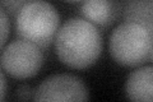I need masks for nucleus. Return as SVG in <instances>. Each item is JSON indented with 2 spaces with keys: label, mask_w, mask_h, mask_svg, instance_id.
Instances as JSON below:
<instances>
[{
  "label": "nucleus",
  "mask_w": 153,
  "mask_h": 102,
  "mask_svg": "<svg viewBox=\"0 0 153 102\" xmlns=\"http://www.w3.org/2000/svg\"><path fill=\"white\" fill-rule=\"evenodd\" d=\"M59 60L70 69H87L98 60L102 51V37L94 24L82 18H71L59 30L55 38Z\"/></svg>",
  "instance_id": "nucleus-1"
},
{
  "label": "nucleus",
  "mask_w": 153,
  "mask_h": 102,
  "mask_svg": "<svg viewBox=\"0 0 153 102\" xmlns=\"http://www.w3.org/2000/svg\"><path fill=\"white\" fill-rule=\"evenodd\" d=\"M110 54L121 66L138 68L153 57L152 32L138 23L125 22L117 26L110 37Z\"/></svg>",
  "instance_id": "nucleus-2"
},
{
  "label": "nucleus",
  "mask_w": 153,
  "mask_h": 102,
  "mask_svg": "<svg viewBox=\"0 0 153 102\" xmlns=\"http://www.w3.org/2000/svg\"><path fill=\"white\" fill-rule=\"evenodd\" d=\"M60 17L54 5L44 0L25 4L17 16V35L44 48L51 45L59 30Z\"/></svg>",
  "instance_id": "nucleus-3"
},
{
  "label": "nucleus",
  "mask_w": 153,
  "mask_h": 102,
  "mask_svg": "<svg viewBox=\"0 0 153 102\" xmlns=\"http://www.w3.org/2000/svg\"><path fill=\"white\" fill-rule=\"evenodd\" d=\"M1 66L16 79H28L38 74L44 65L41 47L26 40H17L5 46L1 54Z\"/></svg>",
  "instance_id": "nucleus-4"
},
{
  "label": "nucleus",
  "mask_w": 153,
  "mask_h": 102,
  "mask_svg": "<svg viewBox=\"0 0 153 102\" xmlns=\"http://www.w3.org/2000/svg\"><path fill=\"white\" fill-rule=\"evenodd\" d=\"M89 92L84 82L71 74H56L46 78L35 89L33 101L69 102L88 101Z\"/></svg>",
  "instance_id": "nucleus-5"
},
{
  "label": "nucleus",
  "mask_w": 153,
  "mask_h": 102,
  "mask_svg": "<svg viewBox=\"0 0 153 102\" xmlns=\"http://www.w3.org/2000/svg\"><path fill=\"white\" fill-rule=\"evenodd\" d=\"M125 93L130 101L152 102L153 100V68L140 66L129 74L125 83Z\"/></svg>",
  "instance_id": "nucleus-6"
},
{
  "label": "nucleus",
  "mask_w": 153,
  "mask_h": 102,
  "mask_svg": "<svg viewBox=\"0 0 153 102\" xmlns=\"http://www.w3.org/2000/svg\"><path fill=\"white\" fill-rule=\"evenodd\" d=\"M82 14L94 26H108L112 22V7L110 0H84Z\"/></svg>",
  "instance_id": "nucleus-7"
},
{
  "label": "nucleus",
  "mask_w": 153,
  "mask_h": 102,
  "mask_svg": "<svg viewBox=\"0 0 153 102\" xmlns=\"http://www.w3.org/2000/svg\"><path fill=\"white\" fill-rule=\"evenodd\" d=\"M125 18L128 22L138 23L152 32V0H130Z\"/></svg>",
  "instance_id": "nucleus-8"
},
{
  "label": "nucleus",
  "mask_w": 153,
  "mask_h": 102,
  "mask_svg": "<svg viewBox=\"0 0 153 102\" xmlns=\"http://www.w3.org/2000/svg\"><path fill=\"white\" fill-rule=\"evenodd\" d=\"M9 36V21L7 14L0 9V51L5 45Z\"/></svg>",
  "instance_id": "nucleus-9"
},
{
  "label": "nucleus",
  "mask_w": 153,
  "mask_h": 102,
  "mask_svg": "<svg viewBox=\"0 0 153 102\" xmlns=\"http://www.w3.org/2000/svg\"><path fill=\"white\" fill-rule=\"evenodd\" d=\"M35 96V89L30 86H22L17 89V98L18 100H23V101H30L33 100Z\"/></svg>",
  "instance_id": "nucleus-10"
},
{
  "label": "nucleus",
  "mask_w": 153,
  "mask_h": 102,
  "mask_svg": "<svg viewBox=\"0 0 153 102\" xmlns=\"http://www.w3.org/2000/svg\"><path fill=\"white\" fill-rule=\"evenodd\" d=\"M7 93V80H5V77H4L1 69H0V101L4 100Z\"/></svg>",
  "instance_id": "nucleus-11"
},
{
  "label": "nucleus",
  "mask_w": 153,
  "mask_h": 102,
  "mask_svg": "<svg viewBox=\"0 0 153 102\" xmlns=\"http://www.w3.org/2000/svg\"><path fill=\"white\" fill-rule=\"evenodd\" d=\"M68 3H79V1H84V0H65Z\"/></svg>",
  "instance_id": "nucleus-12"
}]
</instances>
